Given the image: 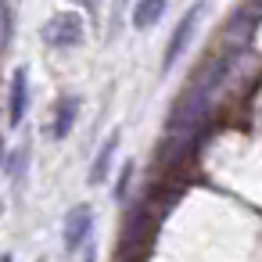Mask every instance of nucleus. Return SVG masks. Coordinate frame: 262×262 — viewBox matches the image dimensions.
<instances>
[{
  "instance_id": "423d86ee",
  "label": "nucleus",
  "mask_w": 262,
  "mask_h": 262,
  "mask_svg": "<svg viewBox=\"0 0 262 262\" xmlns=\"http://www.w3.org/2000/svg\"><path fill=\"white\" fill-rule=\"evenodd\" d=\"M162 11H165V4H137L133 8V26L137 29H151L162 18Z\"/></svg>"
},
{
  "instance_id": "39448f33",
  "label": "nucleus",
  "mask_w": 262,
  "mask_h": 262,
  "mask_svg": "<svg viewBox=\"0 0 262 262\" xmlns=\"http://www.w3.org/2000/svg\"><path fill=\"white\" fill-rule=\"evenodd\" d=\"M76 108H79L76 97H65V101H61L58 119H54V137H69V129H72V122H76Z\"/></svg>"
},
{
  "instance_id": "f257e3e1",
  "label": "nucleus",
  "mask_w": 262,
  "mask_h": 262,
  "mask_svg": "<svg viewBox=\"0 0 262 262\" xmlns=\"http://www.w3.org/2000/svg\"><path fill=\"white\" fill-rule=\"evenodd\" d=\"M43 40H47L51 47H76V43L83 40V18H79L76 11H58V15L47 22Z\"/></svg>"
},
{
  "instance_id": "0eeeda50",
  "label": "nucleus",
  "mask_w": 262,
  "mask_h": 262,
  "mask_svg": "<svg viewBox=\"0 0 262 262\" xmlns=\"http://www.w3.org/2000/svg\"><path fill=\"white\" fill-rule=\"evenodd\" d=\"M115 144H119V137H112V140L104 144V151L97 155V162H94V183H101V180H104V172H108V162H112V151H115Z\"/></svg>"
},
{
  "instance_id": "f03ea898",
  "label": "nucleus",
  "mask_w": 262,
  "mask_h": 262,
  "mask_svg": "<svg viewBox=\"0 0 262 262\" xmlns=\"http://www.w3.org/2000/svg\"><path fill=\"white\" fill-rule=\"evenodd\" d=\"M90 226H94V208H90V205H76V208L65 215V248L76 251V248L90 237Z\"/></svg>"
},
{
  "instance_id": "7ed1b4c3",
  "label": "nucleus",
  "mask_w": 262,
  "mask_h": 262,
  "mask_svg": "<svg viewBox=\"0 0 262 262\" xmlns=\"http://www.w3.org/2000/svg\"><path fill=\"white\" fill-rule=\"evenodd\" d=\"M198 15H201V8H190V11L180 18L176 36H172V40H169V47H165V69H169L172 61H180V54L187 51V43H190V36H194V22H198Z\"/></svg>"
},
{
  "instance_id": "20e7f679",
  "label": "nucleus",
  "mask_w": 262,
  "mask_h": 262,
  "mask_svg": "<svg viewBox=\"0 0 262 262\" xmlns=\"http://www.w3.org/2000/svg\"><path fill=\"white\" fill-rule=\"evenodd\" d=\"M26 69H15V76H11V97H8V119H11V126H18L22 122V115H26Z\"/></svg>"
},
{
  "instance_id": "6e6552de",
  "label": "nucleus",
  "mask_w": 262,
  "mask_h": 262,
  "mask_svg": "<svg viewBox=\"0 0 262 262\" xmlns=\"http://www.w3.org/2000/svg\"><path fill=\"white\" fill-rule=\"evenodd\" d=\"M4 262H15V258H11V255H8V258H4Z\"/></svg>"
}]
</instances>
